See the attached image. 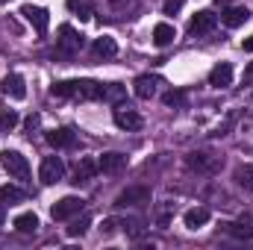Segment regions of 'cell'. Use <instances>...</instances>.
Returning <instances> with one entry per match:
<instances>
[{
    "label": "cell",
    "instance_id": "6da1fadb",
    "mask_svg": "<svg viewBox=\"0 0 253 250\" xmlns=\"http://www.w3.org/2000/svg\"><path fill=\"white\" fill-rule=\"evenodd\" d=\"M53 97H65V100H103V83L94 80H62L50 85Z\"/></svg>",
    "mask_w": 253,
    "mask_h": 250
},
{
    "label": "cell",
    "instance_id": "7a4b0ae2",
    "mask_svg": "<svg viewBox=\"0 0 253 250\" xmlns=\"http://www.w3.org/2000/svg\"><path fill=\"white\" fill-rule=\"evenodd\" d=\"M83 44H85V39L71 27V24H62L59 27V39H56V56H62V59H71V56H77L80 50H83Z\"/></svg>",
    "mask_w": 253,
    "mask_h": 250
},
{
    "label": "cell",
    "instance_id": "3957f363",
    "mask_svg": "<svg viewBox=\"0 0 253 250\" xmlns=\"http://www.w3.org/2000/svg\"><path fill=\"white\" fill-rule=\"evenodd\" d=\"M0 165L6 168L9 177H15V180H30V162H27L24 153H18V150H3V153H0Z\"/></svg>",
    "mask_w": 253,
    "mask_h": 250
},
{
    "label": "cell",
    "instance_id": "277c9868",
    "mask_svg": "<svg viewBox=\"0 0 253 250\" xmlns=\"http://www.w3.org/2000/svg\"><path fill=\"white\" fill-rule=\"evenodd\" d=\"M83 209H85V200H83V197H77V194H68V197H62V200H56V203H53L50 215H53V221H68V218L80 215Z\"/></svg>",
    "mask_w": 253,
    "mask_h": 250
},
{
    "label": "cell",
    "instance_id": "5b68a950",
    "mask_svg": "<svg viewBox=\"0 0 253 250\" xmlns=\"http://www.w3.org/2000/svg\"><path fill=\"white\" fill-rule=\"evenodd\" d=\"M62 177H65V162L59 156H47V159L42 162V168H39V180H42L44 186H56Z\"/></svg>",
    "mask_w": 253,
    "mask_h": 250
},
{
    "label": "cell",
    "instance_id": "8992f818",
    "mask_svg": "<svg viewBox=\"0 0 253 250\" xmlns=\"http://www.w3.org/2000/svg\"><path fill=\"white\" fill-rule=\"evenodd\" d=\"M21 15L33 24V30H36L39 36H44V33H47V27H50V15H47V9H44V6L24 3V6H21Z\"/></svg>",
    "mask_w": 253,
    "mask_h": 250
},
{
    "label": "cell",
    "instance_id": "52a82bcc",
    "mask_svg": "<svg viewBox=\"0 0 253 250\" xmlns=\"http://www.w3.org/2000/svg\"><path fill=\"white\" fill-rule=\"evenodd\" d=\"M150 203V188L147 186H129L115 197V206H141Z\"/></svg>",
    "mask_w": 253,
    "mask_h": 250
},
{
    "label": "cell",
    "instance_id": "ba28073f",
    "mask_svg": "<svg viewBox=\"0 0 253 250\" xmlns=\"http://www.w3.org/2000/svg\"><path fill=\"white\" fill-rule=\"evenodd\" d=\"M112 118H115V126H118V129H126V132L141 129V124H144V121H141V115H138L135 109H129V106H118Z\"/></svg>",
    "mask_w": 253,
    "mask_h": 250
},
{
    "label": "cell",
    "instance_id": "9c48e42d",
    "mask_svg": "<svg viewBox=\"0 0 253 250\" xmlns=\"http://www.w3.org/2000/svg\"><path fill=\"white\" fill-rule=\"evenodd\" d=\"M0 91L9 94V97H15V100H24V97H27L24 77H21V74H9V77H3V80H0Z\"/></svg>",
    "mask_w": 253,
    "mask_h": 250
},
{
    "label": "cell",
    "instance_id": "30bf717a",
    "mask_svg": "<svg viewBox=\"0 0 253 250\" xmlns=\"http://www.w3.org/2000/svg\"><path fill=\"white\" fill-rule=\"evenodd\" d=\"M215 24H218V18H215L209 9H203V12H197V15L191 18L189 33H191V36H203V33H212V30H215Z\"/></svg>",
    "mask_w": 253,
    "mask_h": 250
},
{
    "label": "cell",
    "instance_id": "8fae6325",
    "mask_svg": "<svg viewBox=\"0 0 253 250\" xmlns=\"http://www.w3.org/2000/svg\"><path fill=\"white\" fill-rule=\"evenodd\" d=\"M209 85L212 88H227L233 85V65L230 62H218L212 71H209Z\"/></svg>",
    "mask_w": 253,
    "mask_h": 250
},
{
    "label": "cell",
    "instance_id": "7c38bea8",
    "mask_svg": "<svg viewBox=\"0 0 253 250\" xmlns=\"http://www.w3.org/2000/svg\"><path fill=\"white\" fill-rule=\"evenodd\" d=\"M186 162H189L191 171H200V174H212V171H218V159L215 156H209V153H189L186 156Z\"/></svg>",
    "mask_w": 253,
    "mask_h": 250
},
{
    "label": "cell",
    "instance_id": "4fadbf2b",
    "mask_svg": "<svg viewBox=\"0 0 253 250\" xmlns=\"http://www.w3.org/2000/svg\"><path fill=\"white\" fill-rule=\"evenodd\" d=\"M47 141H50L56 150L74 147V144H77V132H74L71 126H59V129H50V132H47Z\"/></svg>",
    "mask_w": 253,
    "mask_h": 250
},
{
    "label": "cell",
    "instance_id": "5bb4252c",
    "mask_svg": "<svg viewBox=\"0 0 253 250\" xmlns=\"http://www.w3.org/2000/svg\"><path fill=\"white\" fill-rule=\"evenodd\" d=\"M91 53H94L97 59H112V56L118 53V42H115L112 36H100V39H94Z\"/></svg>",
    "mask_w": 253,
    "mask_h": 250
},
{
    "label": "cell",
    "instance_id": "9a60e30c",
    "mask_svg": "<svg viewBox=\"0 0 253 250\" xmlns=\"http://www.w3.org/2000/svg\"><path fill=\"white\" fill-rule=\"evenodd\" d=\"M156 85H159V77H147V74H141V77L132 83V91H135V97L150 100V97L156 94Z\"/></svg>",
    "mask_w": 253,
    "mask_h": 250
},
{
    "label": "cell",
    "instance_id": "2e32d148",
    "mask_svg": "<svg viewBox=\"0 0 253 250\" xmlns=\"http://www.w3.org/2000/svg\"><path fill=\"white\" fill-rule=\"evenodd\" d=\"M124 165H126L124 153H103V156L97 159V171H103V174H118Z\"/></svg>",
    "mask_w": 253,
    "mask_h": 250
},
{
    "label": "cell",
    "instance_id": "e0dca14e",
    "mask_svg": "<svg viewBox=\"0 0 253 250\" xmlns=\"http://www.w3.org/2000/svg\"><path fill=\"white\" fill-rule=\"evenodd\" d=\"M224 227H227V233L236 236V239H253V215H245V218H239V221H230V224H224Z\"/></svg>",
    "mask_w": 253,
    "mask_h": 250
},
{
    "label": "cell",
    "instance_id": "ac0fdd59",
    "mask_svg": "<svg viewBox=\"0 0 253 250\" xmlns=\"http://www.w3.org/2000/svg\"><path fill=\"white\" fill-rule=\"evenodd\" d=\"M221 21H224L227 27H242V24L251 21V12H248V6H230V9H224Z\"/></svg>",
    "mask_w": 253,
    "mask_h": 250
},
{
    "label": "cell",
    "instance_id": "d6986e66",
    "mask_svg": "<svg viewBox=\"0 0 253 250\" xmlns=\"http://www.w3.org/2000/svg\"><path fill=\"white\" fill-rule=\"evenodd\" d=\"M174 39H177V30H174L171 24H165V21H162V24H156V27H153V44H156V47H168Z\"/></svg>",
    "mask_w": 253,
    "mask_h": 250
},
{
    "label": "cell",
    "instance_id": "ffe728a7",
    "mask_svg": "<svg viewBox=\"0 0 253 250\" xmlns=\"http://www.w3.org/2000/svg\"><path fill=\"white\" fill-rule=\"evenodd\" d=\"M183 221H186V227H189V230H200L203 224H209V209L194 206V209L186 212V218H183Z\"/></svg>",
    "mask_w": 253,
    "mask_h": 250
},
{
    "label": "cell",
    "instance_id": "44dd1931",
    "mask_svg": "<svg viewBox=\"0 0 253 250\" xmlns=\"http://www.w3.org/2000/svg\"><path fill=\"white\" fill-rule=\"evenodd\" d=\"M97 174V162L94 159H80V165H77V174H74V183H88L91 177Z\"/></svg>",
    "mask_w": 253,
    "mask_h": 250
},
{
    "label": "cell",
    "instance_id": "7402d4cb",
    "mask_svg": "<svg viewBox=\"0 0 253 250\" xmlns=\"http://www.w3.org/2000/svg\"><path fill=\"white\" fill-rule=\"evenodd\" d=\"M126 97V88L121 85V83H103V103H121Z\"/></svg>",
    "mask_w": 253,
    "mask_h": 250
},
{
    "label": "cell",
    "instance_id": "603a6c76",
    "mask_svg": "<svg viewBox=\"0 0 253 250\" xmlns=\"http://www.w3.org/2000/svg\"><path fill=\"white\" fill-rule=\"evenodd\" d=\"M27 194H24V188L18 186H3L0 188V206H12V203H21Z\"/></svg>",
    "mask_w": 253,
    "mask_h": 250
},
{
    "label": "cell",
    "instance_id": "cb8c5ba5",
    "mask_svg": "<svg viewBox=\"0 0 253 250\" xmlns=\"http://www.w3.org/2000/svg\"><path fill=\"white\" fill-rule=\"evenodd\" d=\"M15 230H18V233H36V230H39V218H36L33 212H24V215L15 218Z\"/></svg>",
    "mask_w": 253,
    "mask_h": 250
},
{
    "label": "cell",
    "instance_id": "d4e9b609",
    "mask_svg": "<svg viewBox=\"0 0 253 250\" xmlns=\"http://www.w3.org/2000/svg\"><path fill=\"white\" fill-rule=\"evenodd\" d=\"M68 9H71L74 15H80L83 21H88V18L94 15V6H91V0H68Z\"/></svg>",
    "mask_w": 253,
    "mask_h": 250
},
{
    "label": "cell",
    "instance_id": "484cf974",
    "mask_svg": "<svg viewBox=\"0 0 253 250\" xmlns=\"http://www.w3.org/2000/svg\"><path fill=\"white\" fill-rule=\"evenodd\" d=\"M236 183L245 191H253V165H239L236 168Z\"/></svg>",
    "mask_w": 253,
    "mask_h": 250
},
{
    "label": "cell",
    "instance_id": "4316f807",
    "mask_svg": "<svg viewBox=\"0 0 253 250\" xmlns=\"http://www.w3.org/2000/svg\"><path fill=\"white\" fill-rule=\"evenodd\" d=\"M121 227L126 230V236H132V239H138L141 233H144V221L141 218H124V221H118Z\"/></svg>",
    "mask_w": 253,
    "mask_h": 250
},
{
    "label": "cell",
    "instance_id": "83f0119b",
    "mask_svg": "<svg viewBox=\"0 0 253 250\" xmlns=\"http://www.w3.org/2000/svg\"><path fill=\"white\" fill-rule=\"evenodd\" d=\"M15 124H18V112H15V109H3V112H0V132L15 129Z\"/></svg>",
    "mask_w": 253,
    "mask_h": 250
},
{
    "label": "cell",
    "instance_id": "f1b7e54d",
    "mask_svg": "<svg viewBox=\"0 0 253 250\" xmlns=\"http://www.w3.org/2000/svg\"><path fill=\"white\" fill-rule=\"evenodd\" d=\"M88 224H91V218H88V215H83L80 221H74V224L68 227V236H71V239H77V236H83V233L88 230Z\"/></svg>",
    "mask_w": 253,
    "mask_h": 250
},
{
    "label": "cell",
    "instance_id": "f546056e",
    "mask_svg": "<svg viewBox=\"0 0 253 250\" xmlns=\"http://www.w3.org/2000/svg\"><path fill=\"white\" fill-rule=\"evenodd\" d=\"M162 100H165V106H174V109H183L186 106V94L183 91H168Z\"/></svg>",
    "mask_w": 253,
    "mask_h": 250
},
{
    "label": "cell",
    "instance_id": "4dcf8cb0",
    "mask_svg": "<svg viewBox=\"0 0 253 250\" xmlns=\"http://www.w3.org/2000/svg\"><path fill=\"white\" fill-rule=\"evenodd\" d=\"M183 3H186V0H165V6H162V9H165V15H174V12H180V9H183Z\"/></svg>",
    "mask_w": 253,
    "mask_h": 250
},
{
    "label": "cell",
    "instance_id": "1f68e13d",
    "mask_svg": "<svg viewBox=\"0 0 253 250\" xmlns=\"http://www.w3.org/2000/svg\"><path fill=\"white\" fill-rule=\"evenodd\" d=\"M39 124H42V118H39V115H30V118L24 121V126H27V132H36V129H39Z\"/></svg>",
    "mask_w": 253,
    "mask_h": 250
},
{
    "label": "cell",
    "instance_id": "d6a6232c",
    "mask_svg": "<svg viewBox=\"0 0 253 250\" xmlns=\"http://www.w3.org/2000/svg\"><path fill=\"white\" fill-rule=\"evenodd\" d=\"M245 85H253V62L245 68Z\"/></svg>",
    "mask_w": 253,
    "mask_h": 250
},
{
    "label": "cell",
    "instance_id": "836d02e7",
    "mask_svg": "<svg viewBox=\"0 0 253 250\" xmlns=\"http://www.w3.org/2000/svg\"><path fill=\"white\" fill-rule=\"evenodd\" d=\"M242 47H245V53H253V36H251V39H245V42H242Z\"/></svg>",
    "mask_w": 253,
    "mask_h": 250
},
{
    "label": "cell",
    "instance_id": "e575fe53",
    "mask_svg": "<svg viewBox=\"0 0 253 250\" xmlns=\"http://www.w3.org/2000/svg\"><path fill=\"white\" fill-rule=\"evenodd\" d=\"M218 3H233V0H218Z\"/></svg>",
    "mask_w": 253,
    "mask_h": 250
},
{
    "label": "cell",
    "instance_id": "d590c367",
    "mask_svg": "<svg viewBox=\"0 0 253 250\" xmlns=\"http://www.w3.org/2000/svg\"><path fill=\"white\" fill-rule=\"evenodd\" d=\"M0 224H3V209H0Z\"/></svg>",
    "mask_w": 253,
    "mask_h": 250
},
{
    "label": "cell",
    "instance_id": "8d00e7d4",
    "mask_svg": "<svg viewBox=\"0 0 253 250\" xmlns=\"http://www.w3.org/2000/svg\"><path fill=\"white\" fill-rule=\"evenodd\" d=\"M0 3H6V0H0Z\"/></svg>",
    "mask_w": 253,
    "mask_h": 250
}]
</instances>
